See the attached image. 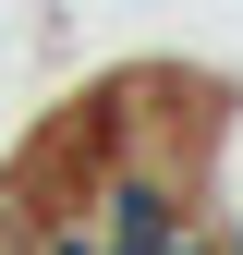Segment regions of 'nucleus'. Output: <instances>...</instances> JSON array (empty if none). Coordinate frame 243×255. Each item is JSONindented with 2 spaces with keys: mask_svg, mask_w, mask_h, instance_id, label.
<instances>
[{
  "mask_svg": "<svg viewBox=\"0 0 243 255\" xmlns=\"http://www.w3.org/2000/svg\"><path fill=\"white\" fill-rule=\"evenodd\" d=\"M182 182H195V219H207V231H243V98L207 110V134L182 146Z\"/></svg>",
  "mask_w": 243,
  "mask_h": 255,
  "instance_id": "f257e3e1",
  "label": "nucleus"
},
{
  "mask_svg": "<svg viewBox=\"0 0 243 255\" xmlns=\"http://www.w3.org/2000/svg\"><path fill=\"white\" fill-rule=\"evenodd\" d=\"M170 255H231V243H219V231H207V219H195V231H182V243H170Z\"/></svg>",
  "mask_w": 243,
  "mask_h": 255,
  "instance_id": "f03ea898",
  "label": "nucleus"
}]
</instances>
